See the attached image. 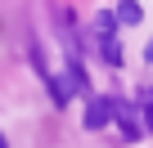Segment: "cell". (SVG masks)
Wrapping results in <instances>:
<instances>
[{"mask_svg": "<svg viewBox=\"0 0 153 148\" xmlns=\"http://www.w3.org/2000/svg\"><path fill=\"white\" fill-rule=\"evenodd\" d=\"M122 135H126V139H140L144 130H140V121H122Z\"/></svg>", "mask_w": 153, "mask_h": 148, "instance_id": "5", "label": "cell"}, {"mask_svg": "<svg viewBox=\"0 0 153 148\" xmlns=\"http://www.w3.org/2000/svg\"><path fill=\"white\" fill-rule=\"evenodd\" d=\"M108 117H113V99H90V103H86V126H90V130L108 126Z\"/></svg>", "mask_w": 153, "mask_h": 148, "instance_id": "1", "label": "cell"}, {"mask_svg": "<svg viewBox=\"0 0 153 148\" xmlns=\"http://www.w3.org/2000/svg\"><path fill=\"white\" fill-rule=\"evenodd\" d=\"M140 117H144V126H140V130H153V103H144V112H140Z\"/></svg>", "mask_w": 153, "mask_h": 148, "instance_id": "6", "label": "cell"}, {"mask_svg": "<svg viewBox=\"0 0 153 148\" xmlns=\"http://www.w3.org/2000/svg\"><path fill=\"white\" fill-rule=\"evenodd\" d=\"M140 18H144V9L135 5V0H122V5H117V23H126V27H135Z\"/></svg>", "mask_w": 153, "mask_h": 148, "instance_id": "2", "label": "cell"}, {"mask_svg": "<svg viewBox=\"0 0 153 148\" xmlns=\"http://www.w3.org/2000/svg\"><path fill=\"white\" fill-rule=\"evenodd\" d=\"M99 45H104V58H108V63H122V49H117V40H113V36H108V40H99Z\"/></svg>", "mask_w": 153, "mask_h": 148, "instance_id": "4", "label": "cell"}, {"mask_svg": "<svg viewBox=\"0 0 153 148\" xmlns=\"http://www.w3.org/2000/svg\"><path fill=\"white\" fill-rule=\"evenodd\" d=\"M95 32H99V40H108L113 36V14H95Z\"/></svg>", "mask_w": 153, "mask_h": 148, "instance_id": "3", "label": "cell"}, {"mask_svg": "<svg viewBox=\"0 0 153 148\" xmlns=\"http://www.w3.org/2000/svg\"><path fill=\"white\" fill-rule=\"evenodd\" d=\"M144 58H149V63H153V45H149V49H144Z\"/></svg>", "mask_w": 153, "mask_h": 148, "instance_id": "7", "label": "cell"}, {"mask_svg": "<svg viewBox=\"0 0 153 148\" xmlns=\"http://www.w3.org/2000/svg\"><path fill=\"white\" fill-rule=\"evenodd\" d=\"M0 148H9V144H5V139H0Z\"/></svg>", "mask_w": 153, "mask_h": 148, "instance_id": "8", "label": "cell"}]
</instances>
